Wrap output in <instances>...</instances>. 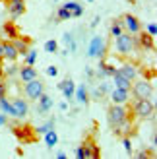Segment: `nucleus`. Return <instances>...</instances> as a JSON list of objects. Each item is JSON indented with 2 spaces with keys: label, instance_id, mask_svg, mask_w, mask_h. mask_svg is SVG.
Here are the masks:
<instances>
[{
  "label": "nucleus",
  "instance_id": "nucleus-17",
  "mask_svg": "<svg viewBox=\"0 0 157 159\" xmlns=\"http://www.w3.org/2000/svg\"><path fill=\"white\" fill-rule=\"evenodd\" d=\"M119 72L124 76V78H128V80H132L134 82L136 80V76H138V68L134 66V64H130V62H124V64L120 66V68H116Z\"/></svg>",
  "mask_w": 157,
  "mask_h": 159
},
{
  "label": "nucleus",
  "instance_id": "nucleus-8",
  "mask_svg": "<svg viewBox=\"0 0 157 159\" xmlns=\"http://www.w3.org/2000/svg\"><path fill=\"white\" fill-rule=\"evenodd\" d=\"M109 51V43L105 45L103 41V37H93L91 39V43H89V49H87V57H97L101 60H105V54Z\"/></svg>",
  "mask_w": 157,
  "mask_h": 159
},
{
  "label": "nucleus",
  "instance_id": "nucleus-40",
  "mask_svg": "<svg viewBox=\"0 0 157 159\" xmlns=\"http://www.w3.org/2000/svg\"><path fill=\"white\" fill-rule=\"evenodd\" d=\"M0 62H2V39H0Z\"/></svg>",
  "mask_w": 157,
  "mask_h": 159
},
{
  "label": "nucleus",
  "instance_id": "nucleus-29",
  "mask_svg": "<svg viewBox=\"0 0 157 159\" xmlns=\"http://www.w3.org/2000/svg\"><path fill=\"white\" fill-rule=\"evenodd\" d=\"M52 126H54V120H49L47 124H43V126H39V128H35L37 130V134L39 136H43L45 132H49V130H52Z\"/></svg>",
  "mask_w": 157,
  "mask_h": 159
},
{
  "label": "nucleus",
  "instance_id": "nucleus-1",
  "mask_svg": "<svg viewBox=\"0 0 157 159\" xmlns=\"http://www.w3.org/2000/svg\"><path fill=\"white\" fill-rule=\"evenodd\" d=\"M10 130L21 144H35V142H39V134L35 130V126H31L29 122H14L10 124Z\"/></svg>",
  "mask_w": 157,
  "mask_h": 159
},
{
  "label": "nucleus",
  "instance_id": "nucleus-26",
  "mask_svg": "<svg viewBox=\"0 0 157 159\" xmlns=\"http://www.w3.org/2000/svg\"><path fill=\"white\" fill-rule=\"evenodd\" d=\"M0 109H2V113H4V115L12 116V103L8 101L6 95H2V97H0Z\"/></svg>",
  "mask_w": 157,
  "mask_h": 159
},
{
  "label": "nucleus",
  "instance_id": "nucleus-13",
  "mask_svg": "<svg viewBox=\"0 0 157 159\" xmlns=\"http://www.w3.org/2000/svg\"><path fill=\"white\" fill-rule=\"evenodd\" d=\"M20 57L18 49L14 47V43L8 39V41H2V60H8V62H16Z\"/></svg>",
  "mask_w": 157,
  "mask_h": 159
},
{
  "label": "nucleus",
  "instance_id": "nucleus-2",
  "mask_svg": "<svg viewBox=\"0 0 157 159\" xmlns=\"http://www.w3.org/2000/svg\"><path fill=\"white\" fill-rule=\"evenodd\" d=\"M107 116H109V124L113 126V128H116V126H120L126 118H136V115L132 113V107L128 105V103H124V105H111L107 111Z\"/></svg>",
  "mask_w": 157,
  "mask_h": 159
},
{
  "label": "nucleus",
  "instance_id": "nucleus-37",
  "mask_svg": "<svg viewBox=\"0 0 157 159\" xmlns=\"http://www.w3.org/2000/svg\"><path fill=\"white\" fill-rule=\"evenodd\" d=\"M76 157H78V159H83V149H82V146L76 148Z\"/></svg>",
  "mask_w": 157,
  "mask_h": 159
},
{
  "label": "nucleus",
  "instance_id": "nucleus-7",
  "mask_svg": "<svg viewBox=\"0 0 157 159\" xmlns=\"http://www.w3.org/2000/svg\"><path fill=\"white\" fill-rule=\"evenodd\" d=\"M23 93H25V97L29 101H37L39 95L45 93V84L39 78L29 80V82H23Z\"/></svg>",
  "mask_w": 157,
  "mask_h": 159
},
{
  "label": "nucleus",
  "instance_id": "nucleus-38",
  "mask_svg": "<svg viewBox=\"0 0 157 159\" xmlns=\"http://www.w3.org/2000/svg\"><path fill=\"white\" fill-rule=\"evenodd\" d=\"M2 95H6V84L0 82V97H2Z\"/></svg>",
  "mask_w": 157,
  "mask_h": 159
},
{
  "label": "nucleus",
  "instance_id": "nucleus-25",
  "mask_svg": "<svg viewBox=\"0 0 157 159\" xmlns=\"http://www.w3.org/2000/svg\"><path fill=\"white\" fill-rule=\"evenodd\" d=\"M124 31V23H122V18H116L113 20V25H111V35L116 37V35H120Z\"/></svg>",
  "mask_w": 157,
  "mask_h": 159
},
{
  "label": "nucleus",
  "instance_id": "nucleus-24",
  "mask_svg": "<svg viewBox=\"0 0 157 159\" xmlns=\"http://www.w3.org/2000/svg\"><path fill=\"white\" fill-rule=\"evenodd\" d=\"M43 136H45V144H47V148H54V146H56V142H58V134L54 132V130L45 132Z\"/></svg>",
  "mask_w": 157,
  "mask_h": 159
},
{
  "label": "nucleus",
  "instance_id": "nucleus-15",
  "mask_svg": "<svg viewBox=\"0 0 157 159\" xmlns=\"http://www.w3.org/2000/svg\"><path fill=\"white\" fill-rule=\"evenodd\" d=\"M12 43H14V47L18 49V52L20 54H25L27 51H29V47L33 45V39L31 37H16V39H12Z\"/></svg>",
  "mask_w": 157,
  "mask_h": 159
},
{
  "label": "nucleus",
  "instance_id": "nucleus-28",
  "mask_svg": "<svg viewBox=\"0 0 157 159\" xmlns=\"http://www.w3.org/2000/svg\"><path fill=\"white\" fill-rule=\"evenodd\" d=\"M56 18H58L60 21H66V20H70V18H72V14H70V12L66 10V8H64V6H62V8H58V12H56Z\"/></svg>",
  "mask_w": 157,
  "mask_h": 159
},
{
  "label": "nucleus",
  "instance_id": "nucleus-10",
  "mask_svg": "<svg viewBox=\"0 0 157 159\" xmlns=\"http://www.w3.org/2000/svg\"><path fill=\"white\" fill-rule=\"evenodd\" d=\"M12 103V116L14 118H25L27 113H29V105H27V101L23 99V97H16Z\"/></svg>",
  "mask_w": 157,
  "mask_h": 159
},
{
  "label": "nucleus",
  "instance_id": "nucleus-34",
  "mask_svg": "<svg viewBox=\"0 0 157 159\" xmlns=\"http://www.w3.org/2000/svg\"><path fill=\"white\" fill-rule=\"evenodd\" d=\"M146 31H147L150 35H153V37H155V35H157V25H155V21H153V23H150V25L146 27Z\"/></svg>",
  "mask_w": 157,
  "mask_h": 159
},
{
  "label": "nucleus",
  "instance_id": "nucleus-14",
  "mask_svg": "<svg viewBox=\"0 0 157 159\" xmlns=\"http://www.w3.org/2000/svg\"><path fill=\"white\" fill-rule=\"evenodd\" d=\"M58 89L64 93V97H66V99H72V97H74V91H76V84H74V80L70 78V76H66V78L58 84Z\"/></svg>",
  "mask_w": 157,
  "mask_h": 159
},
{
  "label": "nucleus",
  "instance_id": "nucleus-35",
  "mask_svg": "<svg viewBox=\"0 0 157 159\" xmlns=\"http://www.w3.org/2000/svg\"><path fill=\"white\" fill-rule=\"evenodd\" d=\"M6 124H10V120H8V115L0 113V126H6Z\"/></svg>",
  "mask_w": 157,
  "mask_h": 159
},
{
  "label": "nucleus",
  "instance_id": "nucleus-20",
  "mask_svg": "<svg viewBox=\"0 0 157 159\" xmlns=\"http://www.w3.org/2000/svg\"><path fill=\"white\" fill-rule=\"evenodd\" d=\"M20 78H21V82H29V80H35L37 78V70L33 66H27V64H23L20 68Z\"/></svg>",
  "mask_w": 157,
  "mask_h": 159
},
{
  "label": "nucleus",
  "instance_id": "nucleus-43",
  "mask_svg": "<svg viewBox=\"0 0 157 159\" xmlns=\"http://www.w3.org/2000/svg\"><path fill=\"white\" fill-rule=\"evenodd\" d=\"M130 2H134V0H130Z\"/></svg>",
  "mask_w": 157,
  "mask_h": 159
},
{
  "label": "nucleus",
  "instance_id": "nucleus-41",
  "mask_svg": "<svg viewBox=\"0 0 157 159\" xmlns=\"http://www.w3.org/2000/svg\"><path fill=\"white\" fill-rule=\"evenodd\" d=\"M87 2H93V0H87Z\"/></svg>",
  "mask_w": 157,
  "mask_h": 159
},
{
  "label": "nucleus",
  "instance_id": "nucleus-33",
  "mask_svg": "<svg viewBox=\"0 0 157 159\" xmlns=\"http://www.w3.org/2000/svg\"><path fill=\"white\" fill-rule=\"evenodd\" d=\"M146 157H155V152L150 149V152H140L138 153V159H146Z\"/></svg>",
  "mask_w": 157,
  "mask_h": 159
},
{
  "label": "nucleus",
  "instance_id": "nucleus-21",
  "mask_svg": "<svg viewBox=\"0 0 157 159\" xmlns=\"http://www.w3.org/2000/svg\"><path fill=\"white\" fill-rule=\"evenodd\" d=\"M51 107H52V99L47 93H41V95H39V113H41V115L49 113Z\"/></svg>",
  "mask_w": 157,
  "mask_h": 159
},
{
  "label": "nucleus",
  "instance_id": "nucleus-30",
  "mask_svg": "<svg viewBox=\"0 0 157 159\" xmlns=\"http://www.w3.org/2000/svg\"><path fill=\"white\" fill-rule=\"evenodd\" d=\"M45 51H47V52H56V51H58V43L54 41V39L47 41V43H45Z\"/></svg>",
  "mask_w": 157,
  "mask_h": 159
},
{
  "label": "nucleus",
  "instance_id": "nucleus-32",
  "mask_svg": "<svg viewBox=\"0 0 157 159\" xmlns=\"http://www.w3.org/2000/svg\"><path fill=\"white\" fill-rule=\"evenodd\" d=\"M4 72H6V76H14V74H18V72H20V68L16 66V62H12V66H8Z\"/></svg>",
  "mask_w": 157,
  "mask_h": 159
},
{
  "label": "nucleus",
  "instance_id": "nucleus-22",
  "mask_svg": "<svg viewBox=\"0 0 157 159\" xmlns=\"http://www.w3.org/2000/svg\"><path fill=\"white\" fill-rule=\"evenodd\" d=\"M74 95H76V99L78 101H80L82 103V105H87V103H89V93H87V85H80V87H78V89L74 91Z\"/></svg>",
  "mask_w": 157,
  "mask_h": 159
},
{
  "label": "nucleus",
  "instance_id": "nucleus-5",
  "mask_svg": "<svg viewBox=\"0 0 157 159\" xmlns=\"http://www.w3.org/2000/svg\"><path fill=\"white\" fill-rule=\"evenodd\" d=\"M80 146L83 149V159H99L101 157V148L97 146V142H95V134L87 132Z\"/></svg>",
  "mask_w": 157,
  "mask_h": 159
},
{
  "label": "nucleus",
  "instance_id": "nucleus-39",
  "mask_svg": "<svg viewBox=\"0 0 157 159\" xmlns=\"http://www.w3.org/2000/svg\"><path fill=\"white\" fill-rule=\"evenodd\" d=\"M56 157H58V159H66V153H62V152H58V153H56Z\"/></svg>",
  "mask_w": 157,
  "mask_h": 159
},
{
  "label": "nucleus",
  "instance_id": "nucleus-9",
  "mask_svg": "<svg viewBox=\"0 0 157 159\" xmlns=\"http://www.w3.org/2000/svg\"><path fill=\"white\" fill-rule=\"evenodd\" d=\"M122 23H124V31L130 33V35H138L140 31H142V23H140V20L136 16H132V14H124L122 16Z\"/></svg>",
  "mask_w": 157,
  "mask_h": 159
},
{
  "label": "nucleus",
  "instance_id": "nucleus-19",
  "mask_svg": "<svg viewBox=\"0 0 157 159\" xmlns=\"http://www.w3.org/2000/svg\"><path fill=\"white\" fill-rule=\"evenodd\" d=\"M2 31H4V35H6L8 39H10V41H12V39H16V37H20V35H21V33H20V29H18V25L14 23V20H10V21H6V23H4Z\"/></svg>",
  "mask_w": 157,
  "mask_h": 159
},
{
  "label": "nucleus",
  "instance_id": "nucleus-23",
  "mask_svg": "<svg viewBox=\"0 0 157 159\" xmlns=\"http://www.w3.org/2000/svg\"><path fill=\"white\" fill-rule=\"evenodd\" d=\"M64 8L72 14V18H80V16L83 14V8H82V4H78V2H66L64 4Z\"/></svg>",
  "mask_w": 157,
  "mask_h": 159
},
{
  "label": "nucleus",
  "instance_id": "nucleus-12",
  "mask_svg": "<svg viewBox=\"0 0 157 159\" xmlns=\"http://www.w3.org/2000/svg\"><path fill=\"white\" fill-rule=\"evenodd\" d=\"M6 4H8V12H10L14 21L18 20L20 16L25 14V0H8Z\"/></svg>",
  "mask_w": 157,
  "mask_h": 159
},
{
  "label": "nucleus",
  "instance_id": "nucleus-3",
  "mask_svg": "<svg viewBox=\"0 0 157 159\" xmlns=\"http://www.w3.org/2000/svg\"><path fill=\"white\" fill-rule=\"evenodd\" d=\"M114 47H116V51H119V54H130L132 51L136 49V35H130L126 33V31H122L120 35H116L114 37Z\"/></svg>",
  "mask_w": 157,
  "mask_h": 159
},
{
  "label": "nucleus",
  "instance_id": "nucleus-27",
  "mask_svg": "<svg viewBox=\"0 0 157 159\" xmlns=\"http://www.w3.org/2000/svg\"><path fill=\"white\" fill-rule=\"evenodd\" d=\"M35 58H37V51H35V49H29V51L25 52V64H27V66H33V64H35Z\"/></svg>",
  "mask_w": 157,
  "mask_h": 159
},
{
  "label": "nucleus",
  "instance_id": "nucleus-31",
  "mask_svg": "<svg viewBox=\"0 0 157 159\" xmlns=\"http://www.w3.org/2000/svg\"><path fill=\"white\" fill-rule=\"evenodd\" d=\"M122 144H124V149H126V153L132 155V142H130L128 136H124V138H122Z\"/></svg>",
  "mask_w": 157,
  "mask_h": 159
},
{
  "label": "nucleus",
  "instance_id": "nucleus-36",
  "mask_svg": "<svg viewBox=\"0 0 157 159\" xmlns=\"http://www.w3.org/2000/svg\"><path fill=\"white\" fill-rule=\"evenodd\" d=\"M56 72H58V70H56V66H49V68H47V76H56Z\"/></svg>",
  "mask_w": 157,
  "mask_h": 159
},
{
  "label": "nucleus",
  "instance_id": "nucleus-42",
  "mask_svg": "<svg viewBox=\"0 0 157 159\" xmlns=\"http://www.w3.org/2000/svg\"><path fill=\"white\" fill-rule=\"evenodd\" d=\"M2 2H8V0H2Z\"/></svg>",
  "mask_w": 157,
  "mask_h": 159
},
{
  "label": "nucleus",
  "instance_id": "nucleus-11",
  "mask_svg": "<svg viewBox=\"0 0 157 159\" xmlns=\"http://www.w3.org/2000/svg\"><path fill=\"white\" fill-rule=\"evenodd\" d=\"M136 45L146 49V51H155V37L150 35L147 31H140L136 35Z\"/></svg>",
  "mask_w": 157,
  "mask_h": 159
},
{
  "label": "nucleus",
  "instance_id": "nucleus-16",
  "mask_svg": "<svg viewBox=\"0 0 157 159\" xmlns=\"http://www.w3.org/2000/svg\"><path fill=\"white\" fill-rule=\"evenodd\" d=\"M111 99H113V103H116V105H124V103L130 101V91L120 89V87H114L113 93H111Z\"/></svg>",
  "mask_w": 157,
  "mask_h": 159
},
{
  "label": "nucleus",
  "instance_id": "nucleus-6",
  "mask_svg": "<svg viewBox=\"0 0 157 159\" xmlns=\"http://www.w3.org/2000/svg\"><path fill=\"white\" fill-rule=\"evenodd\" d=\"M130 91L134 95V99H150L153 95V87H151V84L147 82V80H138V82L134 80Z\"/></svg>",
  "mask_w": 157,
  "mask_h": 159
},
{
  "label": "nucleus",
  "instance_id": "nucleus-18",
  "mask_svg": "<svg viewBox=\"0 0 157 159\" xmlns=\"http://www.w3.org/2000/svg\"><path fill=\"white\" fill-rule=\"evenodd\" d=\"M113 80H114V87H120V89H126V91H130V87H132V80H128V78H124L119 70L113 74Z\"/></svg>",
  "mask_w": 157,
  "mask_h": 159
},
{
  "label": "nucleus",
  "instance_id": "nucleus-4",
  "mask_svg": "<svg viewBox=\"0 0 157 159\" xmlns=\"http://www.w3.org/2000/svg\"><path fill=\"white\" fill-rule=\"evenodd\" d=\"M132 113L140 118H150L151 115H155V101L151 103L150 99H134V103H130Z\"/></svg>",
  "mask_w": 157,
  "mask_h": 159
}]
</instances>
